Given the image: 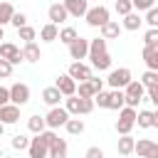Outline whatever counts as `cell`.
<instances>
[{
  "label": "cell",
  "mask_w": 158,
  "mask_h": 158,
  "mask_svg": "<svg viewBox=\"0 0 158 158\" xmlns=\"http://www.w3.org/2000/svg\"><path fill=\"white\" fill-rule=\"evenodd\" d=\"M64 109H67L69 114H74V116H79V114H91V111H94V99H84V96L72 94V96H67Z\"/></svg>",
  "instance_id": "6da1fadb"
},
{
  "label": "cell",
  "mask_w": 158,
  "mask_h": 158,
  "mask_svg": "<svg viewBox=\"0 0 158 158\" xmlns=\"http://www.w3.org/2000/svg\"><path fill=\"white\" fill-rule=\"evenodd\" d=\"M136 126V109L133 106H123L118 111V121H116V131L123 136V133H131V128Z\"/></svg>",
  "instance_id": "7a4b0ae2"
},
{
  "label": "cell",
  "mask_w": 158,
  "mask_h": 158,
  "mask_svg": "<svg viewBox=\"0 0 158 158\" xmlns=\"http://www.w3.org/2000/svg\"><path fill=\"white\" fill-rule=\"evenodd\" d=\"M123 89H126V91H123V94H126V106H133V109H136L138 101H141L143 94H146V86H143L141 81H133V79H131Z\"/></svg>",
  "instance_id": "3957f363"
},
{
  "label": "cell",
  "mask_w": 158,
  "mask_h": 158,
  "mask_svg": "<svg viewBox=\"0 0 158 158\" xmlns=\"http://www.w3.org/2000/svg\"><path fill=\"white\" fill-rule=\"evenodd\" d=\"M84 17H86V25L89 27H101V25L109 22V10L104 5H96V7H89Z\"/></svg>",
  "instance_id": "277c9868"
},
{
  "label": "cell",
  "mask_w": 158,
  "mask_h": 158,
  "mask_svg": "<svg viewBox=\"0 0 158 158\" xmlns=\"http://www.w3.org/2000/svg\"><path fill=\"white\" fill-rule=\"evenodd\" d=\"M67 121H69V111L62 109V106H52L49 114L44 116V123H47L49 128H59V126H64Z\"/></svg>",
  "instance_id": "5b68a950"
},
{
  "label": "cell",
  "mask_w": 158,
  "mask_h": 158,
  "mask_svg": "<svg viewBox=\"0 0 158 158\" xmlns=\"http://www.w3.org/2000/svg\"><path fill=\"white\" fill-rule=\"evenodd\" d=\"M133 153H138V158H158V143L151 138H141L136 141Z\"/></svg>",
  "instance_id": "8992f818"
},
{
  "label": "cell",
  "mask_w": 158,
  "mask_h": 158,
  "mask_svg": "<svg viewBox=\"0 0 158 158\" xmlns=\"http://www.w3.org/2000/svg\"><path fill=\"white\" fill-rule=\"evenodd\" d=\"M109 86L111 89H123L128 81H131V69H126V67H118V69H114L111 74H109Z\"/></svg>",
  "instance_id": "52a82bcc"
},
{
  "label": "cell",
  "mask_w": 158,
  "mask_h": 158,
  "mask_svg": "<svg viewBox=\"0 0 158 158\" xmlns=\"http://www.w3.org/2000/svg\"><path fill=\"white\" fill-rule=\"evenodd\" d=\"M10 101L15 104V106H25L27 101H30V86L27 84H12L10 86Z\"/></svg>",
  "instance_id": "ba28073f"
},
{
  "label": "cell",
  "mask_w": 158,
  "mask_h": 158,
  "mask_svg": "<svg viewBox=\"0 0 158 158\" xmlns=\"http://www.w3.org/2000/svg\"><path fill=\"white\" fill-rule=\"evenodd\" d=\"M0 59H7L12 67L22 62V49H17L12 42H2L0 44Z\"/></svg>",
  "instance_id": "9c48e42d"
},
{
  "label": "cell",
  "mask_w": 158,
  "mask_h": 158,
  "mask_svg": "<svg viewBox=\"0 0 158 158\" xmlns=\"http://www.w3.org/2000/svg\"><path fill=\"white\" fill-rule=\"evenodd\" d=\"M69 57H72V59H77V62H81L84 57H89V40L77 37V40L69 44Z\"/></svg>",
  "instance_id": "30bf717a"
},
{
  "label": "cell",
  "mask_w": 158,
  "mask_h": 158,
  "mask_svg": "<svg viewBox=\"0 0 158 158\" xmlns=\"http://www.w3.org/2000/svg\"><path fill=\"white\" fill-rule=\"evenodd\" d=\"M67 74H69L74 81H86V79H91V77H94V74H91V69H89L86 64H81V62H72Z\"/></svg>",
  "instance_id": "8fae6325"
},
{
  "label": "cell",
  "mask_w": 158,
  "mask_h": 158,
  "mask_svg": "<svg viewBox=\"0 0 158 158\" xmlns=\"http://www.w3.org/2000/svg\"><path fill=\"white\" fill-rule=\"evenodd\" d=\"M27 151H30V158H49V146H47V143H44L40 136L30 141Z\"/></svg>",
  "instance_id": "7c38bea8"
},
{
  "label": "cell",
  "mask_w": 158,
  "mask_h": 158,
  "mask_svg": "<svg viewBox=\"0 0 158 158\" xmlns=\"http://www.w3.org/2000/svg\"><path fill=\"white\" fill-rule=\"evenodd\" d=\"M62 5H64V10H67L72 17H84L86 10H89V2H86V0H64Z\"/></svg>",
  "instance_id": "4fadbf2b"
},
{
  "label": "cell",
  "mask_w": 158,
  "mask_h": 158,
  "mask_svg": "<svg viewBox=\"0 0 158 158\" xmlns=\"http://www.w3.org/2000/svg\"><path fill=\"white\" fill-rule=\"evenodd\" d=\"M54 86L62 91V96H72V94H77V81H74L69 74H62V77H57Z\"/></svg>",
  "instance_id": "5bb4252c"
},
{
  "label": "cell",
  "mask_w": 158,
  "mask_h": 158,
  "mask_svg": "<svg viewBox=\"0 0 158 158\" xmlns=\"http://www.w3.org/2000/svg\"><path fill=\"white\" fill-rule=\"evenodd\" d=\"M17 118H20V106H15L12 101L0 106V121L2 123H15Z\"/></svg>",
  "instance_id": "9a60e30c"
},
{
  "label": "cell",
  "mask_w": 158,
  "mask_h": 158,
  "mask_svg": "<svg viewBox=\"0 0 158 158\" xmlns=\"http://www.w3.org/2000/svg\"><path fill=\"white\" fill-rule=\"evenodd\" d=\"M47 15H49V22H54V25H62V22L69 17V12L64 10V5H62V2H54V5H49Z\"/></svg>",
  "instance_id": "2e32d148"
},
{
  "label": "cell",
  "mask_w": 158,
  "mask_h": 158,
  "mask_svg": "<svg viewBox=\"0 0 158 158\" xmlns=\"http://www.w3.org/2000/svg\"><path fill=\"white\" fill-rule=\"evenodd\" d=\"M22 59H25V62H40V59H42L40 47H37L35 42H25V47H22Z\"/></svg>",
  "instance_id": "e0dca14e"
},
{
  "label": "cell",
  "mask_w": 158,
  "mask_h": 158,
  "mask_svg": "<svg viewBox=\"0 0 158 158\" xmlns=\"http://www.w3.org/2000/svg\"><path fill=\"white\" fill-rule=\"evenodd\" d=\"M141 22H143V17H141L138 12H133V10H131L128 15H123V25H121V27H123V30H128V32H136V30L141 27Z\"/></svg>",
  "instance_id": "ac0fdd59"
},
{
  "label": "cell",
  "mask_w": 158,
  "mask_h": 158,
  "mask_svg": "<svg viewBox=\"0 0 158 158\" xmlns=\"http://www.w3.org/2000/svg\"><path fill=\"white\" fill-rule=\"evenodd\" d=\"M99 30H101V37H104V40H114V37H118V35H121V25H118L116 20H109V22H106V25H101Z\"/></svg>",
  "instance_id": "d6986e66"
},
{
  "label": "cell",
  "mask_w": 158,
  "mask_h": 158,
  "mask_svg": "<svg viewBox=\"0 0 158 158\" xmlns=\"http://www.w3.org/2000/svg\"><path fill=\"white\" fill-rule=\"evenodd\" d=\"M126 106V94L121 91V89H114L111 94H109V109H114V111H121Z\"/></svg>",
  "instance_id": "ffe728a7"
},
{
  "label": "cell",
  "mask_w": 158,
  "mask_h": 158,
  "mask_svg": "<svg viewBox=\"0 0 158 158\" xmlns=\"http://www.w3.org/2000/svg\"><path fill=\"white\" fill-rule=\"evenodd\" d=\"M67 153H69V146H67L64 138H57L49 146V158H67Z\"/></svg>",
  "instance_id": "44dd1931"
},
{
  "label": "cell",
  "mask_w": 158,
  "mask_h": 158,
  "mask_svg": "<svg viewBox=\"0 0 158 158\" xmlns=\"http://www.w3.org/2000/svg\"><path fill=\"white\" fill-rule=\"evenodd\" d=\"M59 99H62V91H59L57 86H47V89H42V101H44V104L57 106V104H59Z\"/></svg>",
  "instance_id": "7402d4cb"
},
{
  "label": "cell",
  "mask_w": 158,
  "mask_h": 158,
  "mask_svg": "<svg viewBox=\"0 0 158 158\" xmlns=\"http://www.w3.org/2000/svg\"><path fill=\"white\" fill-rule=\"evenodd\" d=\"M89 59H91V67H94V69H99V72H104V69H109V67H111V57H109V52L94 54V57H89Z\"/></svg>",
  "instance_id": "603a6c76"
},
{
  "label": "cell",
  "mask_w": 158,
  "mask_h": 158,
  "mask_svg": "<svg viewBox=\"0 0 158 158\" xmlns=\"http://www.w3.org/2000/svg\"><path fill=\"white\" fill-rule=\"evenodd\" d=\"M40 37H42L44 42H54V40L59 37V27H57L54 22H47V25L40 30Z\"/></svg>",
  "instance_id": "cb8c5ba5"
},
{
  "label": "cell",
  "mask_w": 158,
  "mask_h": 158,
  "mask_svg": "<svg viewBox=\"0 0 158 158\" xmlns=\"http://www.w3.org/2000/svg\"><path fill=\"white\" fill-rule=\"evenodd\" d=\"M133 146H136V141L131 138V133H123V136L118 138V153H121V156H131V153H133Z\"/></svg>",
  "instance_id": "d4e9b609"
},
{
  "label": "cell",
  "mask_w": 158,
  "mask_h": 158,
  "mask_svg": "<svg viewBox=\"0 0 158 158\" xmlns=\"http://www.w3.org/2000/svg\"><path fill=\"white\" fill-rule=\"evenodd\" d=\"M136 123L141 128H153V111H138L136 114Z\"/></svg>",
  "instance_id": "484cf974"
},
{
  "label": "cell",
  "mask_w": 158,
  "mask_h": 158,
  "mask_svg": "<svg viewBox=\"0 0 158 158\" xmlns=\"http://www.w3.org/2000/svg\"><path fill=\"white\" fill-rule=\"evenodd\" d=\"M44 126H47V123H44V118H42V116H37V114H35V116H30V121H27V128H30L32 133H42V131H44Z\"/></svg>",
  "instance_id": "4316f807"
},
{
  "label": "cell",
  "mask_w": 158,
  "mask_h": 158,
  "mask_svg": "<svg viewBox=\"0 0 158 158\" xmlns=\"http://www.w3.org/2000/svg\"><path fill=\"white\" fill-rule=\"evenodd\" d=\"M12 15H15V7L10 2H0V25H7L12 20Z\"/></svg>",
  "instance_id": "83f0119b"
},
{
  "label": "cell",
  "mask_w": 158,
  "mask_h": 158,
  "mask_svg": "<svg viewBox=\"0 0 158 158\" xmlns=\"http://www.w3.org/2000/svg\"><path fill=\"white\" fill-rule=\"evenodd\" d=\"M77 37H79V35H77V30H74V27H64V30H59V37H57V40H59V42H64V44H72Z\"/></svg>",
  "instance_id": "f1b7e54d"
},
{
  "label": "cell",
  "mask_w": 158,
  "mask_h": 158,
  "mask_svg": "<svg viewBox=\"0 0 158 158\" xmlns=\"http://www.w3.org/2000/svg\"><path fill=\"white\" fill-rule=\"evenodd\" d=\"M64 128H67L72 136H79V133L84 131V121H81V118H69V121L64 123Z\"/></svg>",
  "instance_id": "f546056e"
},
{
  "label": "cell",
  "mask_w": 158,
  "mask_h": 158,
  "mask_svg": "<svg viewBox=\"0 0 158 158\" xmlns=\"http://www.w3.org/2000/svg\"><path fill=\"white\" fill-rule=\"evenodd\" d=\"M141 84L146 86V89H151V86H156L158 84V72H153V69H148L143 77H141Z\"/></svg>",
  "instance_id": "4dcf8cb0"
},
{
  "label": "cell",
  "mask_w": 158,
  "mask_h": 158,
  "mask_svg": "<svg viewBox=\"0 0 158 158\" xmlns=\"http://www.w3.org/2000/svg\"><path fill=\"white\" fill-rule=\"evenodd\" d=\"M143 42H146L148 47H156V49H158V30H156V27H151V30L146 32V37H143Z\"/></svg>",
  "instance_id": "1f68e13d"
},
{
  "label": "cell",
  "mask_w": 158,
  "mask_h": 158,
  "mask_svg": "<svg viewBox=\"0 0 158 158\" xmlns=\"http://www.w3.org/2000/svg\"><path fill=\"white\" fill-rule=\"evenodd\" d=\"M94 106H99V109H109V94H106V91L94 94Z\"/></svg>",
  "instance_id": "d6a6232c"
},
{
  "label": "cell",
  "mask_w": 158,
  "mask_h": 158,
  "mask_svg": "<svg viewBox=\"0 0 158 158\" xmlns=\"http://www.w3.org/2000/svg\"><path fill=\"white\" fill-rule=\"evenodd\" d=\"M17 35H20V40H25V42H35V30H32V27H27V25H25V27H20V30H17Z\"/></svg>",
  "instance_id": "836d02e7"
},
{
  "label": "cell",
  "mask_w": 158,
  "mask_h": 158,
  "mask_svg": "<svg viewBox=\"0 0 158 158\" xmlns=\"http://www.w3.org/2000/svg\"><path fill=\"white\" fill-rule=\"evenodd\" d=\"M131 10H133L131 0H116V12H118V15H128Z\"/></svg>",
  "instance_id": "e575fe53"
},
{
  "label": "cell",
  "mask_w": 158,
  "mask_h": 158,
  "mask_svg": "<svg viewBox=\"0 0 158 158\" xmlns=\"http://www.w3.org/2000/svg\"><path fill=\"white\" fill-rule=\"evenodd\" d=\"M146 22H148L151 27H156V30H158V7L146 10Z\"/></svg>",
  "instance_id": "d590c367"
},
{
  "label": "cell",
  "mask_w": 158,
  "mask_h": 158,
  "mask_svg": "<svg viewBox=\"0 0 158 158\" xmlns=\"http://www.w3.org/2000/svg\"><path fill=\"white\" fill-rule=\"evenodd\" d=\"M10 25H15L17 30H20V27H25V25H27V15H25V12H15V15H12V20H10Z\"/></svg>",
  "instance_id": "8d00e7d4"
},
{
  "label": "cell",
  "mask_w": 158,
  "mask_h": 158,
  "mask_svg": "<svg viewBox=\"0 0 158 158\" xmlns=\"http://www.w3.org/2000/svg\"><path fill=\"white\" fill-rule=\"evenodd\" d=\"M27 146H30V138H25V136H20V133L12 138V148H15V151H22V148H27Z\"/></svg>",
  "instance_id": "74e56055"
},
{
  "label": "cell",
  "mask_w": 158,
  "mask_h": 158,
  "mask_svg": "<svg viewBox=\"0 0 158 158\" xmlns=\"http://www.w3.org/2000/svg\"><path fill=\"white\" fill-rule=\"evenodd\" d=\"M153 2H156V0H131L133 10H138V12H141V10H151V7H153Z\"/></svg>",
  "instance_id": "f35d334b"
},
{
  "label": "cell",
  "mask_w": 158,
  "mask_h": 158,
  "mask_svg": "<svg viewBox=\"0 0 158 158\" xmlns=\"http://www.w3.org/2000/svg\"><path fill=\"white\" fill-rule=\"evenodd\" d=\"M37 136H40V138H42L47 146H52V143L57 141V133H54V128H49V131H42V133H37Z\"/></svg>",
  "instance_id": "ab89813d"
},
{
  "label": "cell",
  "mask_w": 158,
  "mask_h": 158,
  "mask_svg": "<svg viewBox=\"0 0 158 158\" xmlns=\"http://www.w3.org/2000/svg\"><path fill=\"white\" fill-rule=\"evenodd\" d=\"M12 74V64L7 62V59H0V79H5V77H10Z\"/></svg>",
  "instance_id": "60d3db41"
},
{
  "label": "cell",
  "mask_w": 158,
  "mask_h": 158,
  "mask_svg": "<svg viewBox=\"0 0 158 158\" xmlns=\"http://www.w3.org/2000/svg\"><path fill=\"white\" fill-rule=\"evenodd\" d=\"M84 158H104V151L99 146H91V148H86V156Z\"/></svg>",
  "instance_id": "b9f144b4"
},
{
  "label": "cell",
  "mask_w": 158,
  "mask_h": 158,
  "mask_svg": "<svg viewBox=\"0 0 158 158\" xmlns=\"http://www.w3.org/2000/svg\"><path fill=\"white\" fill-rule=\"evenodd\" d=\"M2 104H10V89L7 86H0V106Z\"/></svg>",
  "instance_id": "7bdbcfd3"
},
{
  "label": "cell",
  "mask_w": 158,
  "mask_h": 158,
  "mask_svg": "<svg viewBox=\"0 0 158 158\" xmlns=\"http://www.w3.org/2000/svg\"><path fill=\"white\" fill-rule=\"evenodd\" d=\"M148 99H151V101H153V104H156V106H158V84H156V86H151V89H148Z\"/></svg>",
  "instance_id": "ee69618b"
},
{
  "label": "cell",
  "mask_w": 158,
  "mask_h": 158,
  "mask_svg": "<svg viewBox=\"0 0 158 158\" xmlns=\"http://www.w3.org/2000/svg\"><path fill=\"white\" fill-rule=\"evenodd\" d=\"M153 128H158V109L153 111Z\"/></svg>",
  "instance_id": "f6af8a7d"
},
{
  "label": "cell",
  "mask_w": 158,
  "mask_h": 158,
  "mask_svg": "<svg viewBox=\"0 0 158 158\" xmlns=\"http://www.w3.org/2000/svg\"><path fill=\"white\" fill-rule=\"evenodd\" d=\"M2 128H5V123H2V121H0V136H2Z\"/></svg>",
  "instance_id": "bcb514c9"
},
{
  "label": "cell",
  "mask_w": 158,
  "mask_h": 158,
  "mask_svg": "<svg viewBox=\"0 0 158 158\" xmlns=\"http://www.w3.org/2000/svg\"><path fill=\"white\" fill-rule=\"evenodd\" d=\"M0 40H2V25H0Z\"/></svg>",
  "instance_id": "7dc6e473"
},
{
  "label": "cell",
  "mask_w": 158,
  "mask_h": 158,
  "mask_svg": "<svg viewBox=\"0 0 158 158\" xmlns=\"http://www.w3.org/2000/svg\"><path fill=\"white\" fill-rule=\"evenodd\" d=\"M0 158H2V151H0Z\"/></svg>",
  "instance_id": "c3c4849f"
},
{
  "label": "cell",
  "mask_w": 158,
  "mask_h": 158,
  "mask_svg": "<svg viewBox=\"0 0 158 158\" xmlns=\"http://www.w3.org/2000/svg\"><path fill=\"white\" fill-rule=\"evenodd\" d=\"M2 158H7V156H2Z\"/></svg>",
  "instance_id": "681fc988"
}]
</instances>
